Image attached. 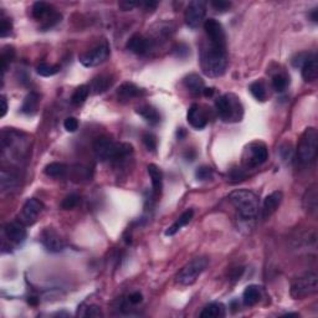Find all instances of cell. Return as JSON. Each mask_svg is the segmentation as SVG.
I'll return each mask as SVG.
<instances>
[{
	"instance_id": "6da1fadb",
	"label": "cell",
	"mask_w": 318,
	"mask_h": 318,
	"mask_svg": "<svg viewBox=\"0 0 318 318\" xmlns=\"http://www.w3.org/2000/svg\"><path fill=\"white\" fill-rule=\"evenodd\" d=\"M200 65L207 76L219 77L225 74L229 65L226 47L215 46L210 42L205 45L200 53Z\"/></svg>"
},
{
	"instance_id": "7a4b0ae2",
	"label": "cell",
	"mask_w": 318,
	"mask_h": 318,
	"mask_svg": "<svg viewBox=\"0 0 318 318\" xmlns=\"http://www.w3.org/2000/svg\"><path fill=\"white\" fill-rule=\"evenodd\" d=\"M95 156L100 162H119L133 153V147L128 143H114L106 136L97 137L92 144Z\"/></svg>"
},
{
	"instance_id": "3957f363",
	"label": "cell",
	"mask_w": 318,
	"mask_h": 318,
	"mask_svg": "<svg viewBox=\"0 0 318 318\" xmlns=\"http://www.w3.org/2000/svg\"><path fill=\"white\" fill-rule=\"evenodd\" d=\"M229 200L239 215L244 219H252L258 215L260 202L253 192L248 189H237L229 194Z\"/></svg>"
},
{
	"instance_id": "277c9868",
	"label": "cell",
	"mask_w": 318,
	"mask_h": 318,
	"mask_svg": "<svg viewBox=\"0 0 318 318\" xmlns=\"http://www.w3.org/2000/svg\"><path fill=\"white\" fill-rule=\"evenodd\" d=\"M215 109L218 112V116L224 122H237L242 118V106L239 98L232 93L223 95L216 98Z\"/></svg>"
},
{
	"instance_id": "5b68a950",
	"label": "cell",
	"mask_w": 318,
	"mask_h": 318,
	"mask_svg": "<svg viewBox=\"0 0 318 318\" xmlns=\"http://www.w3.org/2000/svg\"><path fill=\"white\" fill-rule=\"evenodd\" d=\"M318 132L314 127H308L302 133L297 147V159L301 164H309L317 157Z\"/></svg>"
},
{
	"instance_id": "8992f818",
	"label": "cell",
	"mask_w": 318,
	"mask_h": 318,
	"mask_svg": "<svg viewBox=\"0 0 318 318\" xmlns=\"http://www.w3.org/2000/svg\"><path fill=\"white\" fill-rule=\"evenodd\" d=\"M318 291V276L316 272H306L296 277L291 283V296L295 300H302L314 295Z\"/></svg>"
},
{
	"instance_id": "52a82bcc",
	"label": "cell",
	"mask_w": 318,
	"mask_h": 318,
	"mask_svg": "<svg viewBox=\"0 0 318 318\" xmlns=\"http://www.w3.org/2000/svg\"><path fill=\"white\" fill-rule=\"evenodd\" d=\"M269 158V149L264 142H252L246 147L242 154V164L247 169L263 165Z\"/></svg>"
},
{
	"instance_id": "ba28073f",
	"label": "cell",
	"mask_w": 318,
	"mask_h": 318,
	"mask_svg": "<svg viewBox=\"0 0 318 318\" xmlns=\"http://www.w3.org/2000/svg\"><path fill=\"white\" fill-rule=\"evenodd\" d=\"M208 266V259L199 256L186 264L177 275V282L183 286L193 285Z\"/></svg>"
},
{
	"instance_id": "9c48e42d",
	"label": "cell",
	"mask_w": 318,
	"mask_h": 318,
	"mask_svg": "<svg viewBox=\"0 0 318 318\" xmlns=\"http://www.w3.org/2000/svg\"><path fill=\"white\" fill-rule=\"evenodd\" d=\"M109 56V45L107 41H101L100 44L95 45L89 51L80 55V62L85 68H96L101 65L108 58Z\"/></svg>"
},
{
	"instance_id": "30bf717a",
	"label": "cell",
	"mask_w": 318,
	"mask_h": 318,
	"mask_svg": "<svg viewBox=\"0 0 318 318\" xmlns=\"http://www.w3.org/2000/svg\"><path fill=\"white\" fill-rule=\"evenodd\" d=\"M207 15V3L203 0H193L188 4L184 14V20L188 28L198 29Z\"/></svg>"
},
{
	"instance_id": "8fae6325",
	"label": "cell",
	"mask_w": 318,
	"mask_h": 318,
	"mask_svg": "<svg viewBox=\"0 0 318 318\" xmlns=\"http://www.w3.org/2000/svg\"><path fill=\"white\" fill-rule=\"evenodd\" d=\"M42 210H44V204L39 199L30 198V199L26 200L23 209L19 214V221H21L25 226L33 225L37 220L40 214L42 213Z\"/></svg>"
},
{
	"instance_id": "7c38bea8",
	"label": "cell",
	"mask_w": 318,
	"mask_h": 318,
	"mask_svg": "<svg viewBox=\"0 0 318 318\" xmlns=\"http://www.w3.org/2000/svg\"><path fill=\"white\" fill-rule=\"evenodd\" d=\"M204 30L208 41L215 46L226 47V36L223 25L215 19H208L204 21Z\"/></svg>"
},
{
	"instance_id": "4fadbf2b",
	"label": "cell",
	"mask_w": 318,
	"mask_h": 318,
	"mask_svg": "<svg viewBox=\"0 0 318 318\" xmlns=\"http://www.w3.org/2000/svg\"><path fill=\"white\" fill-rule=\"evenodd\" d=\"M40 241L44 245L50 252H61L65 248V242L61 239L60 235L51 228H46L42 230L41 235H40Z\"/></svg>"
},
{
	"instance_id": "5bb4252c",
	"label": "cell",
	"mask_w": 318,
	"mask_h": 318,
	"mask_svg": "<svg viewBox=\"0 0 318 318\" xmlns=\"http://www.w3.org/2000/svg\"><path fill=\"white\" fill-rule=\"evenodd\" d=\"M4 235L10 242L19 245L25 241L28 232H26L25 225L21 221H10L4 226Z\"/></svg>"
},
{
	"instance_id": "9a60e30c",
	"label": "cell",
	"mask_w": 318,
	"mask_h": 318,
	"mask_svg": "<svg viewBox=\"0 0 318 318\" xmlns=\"http://www.w3.org/2000/svg\"><path fill=\"white\" fill-rule=\"evenodd\" d=\"M152 41L142 34H135L127 41V49L136 55H144L151 50Z\"/></svg>"
},
{
	"instance_id": "2e32d148",
	"label": "cell",
	"mask_w": 318,
	"mask_h": 318,
	"mask_svg": "<svg viewBox=\"0 0 318 318\" xmlns=\"http://www.w3.org/2000/svg\"><path fill=\"white\" fill-rule=\"evenodd\" d=\"M186 119H188L189 124L195 130H203L208 124L207 114L204 113V111L197 103H193L189 107L188 113H186Z\"/></svg>"
},
{
	"instance_id": "e0dca14e",
	"label": "cell",
	"mask_w": 318,
	"mask_h": 318,
	"mask_svg": "<svg viewBox=\"0 0 318 318\" xmlns=\"http://www.w3.org/2000/svg\"><path fill=\"white\" fill-rule=\"evenodd\" d=\"M283 199V194L282 192L276 190L274 193H271L270 195H267L264 200L263 204V209H261V215H263V219H269L270 216L272 215L277 209H279L280 204L282 203Z\"/></svg>"
},
{
	"instance_id": "ac0fdd59",
	"label": "cell",
	"mask_w": 318,
	"mask_h": 318,
	"mask_svg": "<svg viewBox=\"0 0 318 318\" xmlns=\"http://www.w3.org/2000/svg\"><path fill=\"white\" fill-rule=\"evenodd\" d=\"M112 85H113V76L109 74H101L93 77L90 85V90L96 95H98V93L106 92Z\"/></svg>"
},
{
	"instance_id": "d6986e66",
	"label": "cell",
	"mask_w": 318,
	"mask_h": 318,
	"mask_svg": "<svg viewBox=\"0 0 318 318\" xmlns=\"http://www.w3.org/2000/svg\"><path fill=\"white\" fill-rule=\"evenodd\" d=\"M302 79L306 82H312L314 80H317L318 77V63H317V57L314 53H312L309 56L308 60L303 63L302 66Z\"/></svg>"
},
{
	"instance_id": "ffe728a7",
	"label": "cell",
	"mask_w": 318,
	"mask_h": 318,
	"mask_svg": "<svg viewBox=\"0 0 318 318\" xmlns=\"http://www.w3.org/2000/svg\"><path fill=\"white\" fill-rule=\"evenodd\" d=\"M53 13H56L53 10V8L50 4L45 2H36L34 3L33 8H31V15L35 20H41V21H46Z\"/></svg>"
},
{
	"instance_id": "44dd1931",
	"label": "cell",
	"mask_w": 318,
	"mask_h": 318,
	"mask_svg": "<svg viewBox=\"0 0 318 318\" xmlns=\"http://www.w3.org/2000/svg\"><path fill=\"white\" fill-rule=\"evenodd\" d=\"M138 114L147 122V123L152 124V125H156L158 124L160 122V114L159 112L154 108L153 106L151 105H142L140 107H137L136 109Z\"/></svg>"
},
{
	"instance_id": "7402d4cb",
	"label": "cell",
	"mask_w": 318,
	"mask_h": 318,
	"mask_svg": "<svg viewBox=\"0 0 318 318\" xmlns=\"http://www.w3.org/2000/svg\"><path fill=\"white\" fill-rule=\"evenodd\" d=\"M193 216H194V210L193 209L185 210V212L181 214V215L179 216L177 220H175V223L173 224V225H170L169 228L165 230V235H167V236H173V235L177 234V232L181 228H183V226L188 225V224L190 223L192 219H193Z\"/></svg>"
},
{
	"instance_id": "603a6c76",
	"label": "cell",
	"mask_w": 318,
	"mask_h": 318,
	"mask_svg": "<svg viewBox=\"0 0 318 318\" xmlns=\"http://www.w3.org/2000/svg\"><path fill=\"white\" fill-rule=\"evenodd\" d=\"M184 86L189 90V92L193 93V95L198 96L200 93H203V91L205 89L204 80L197 74H190L184 79Z\"/></svg>"
},
{
	"instance_id": "cb8c5ba5",
	"label": "cell",
	"mask_w": 318,
	"mask_h": 318,
	"mask_svg": "<svg viewBox=\"0 0 318 318\" xmlns=\"http://www.w3.org/2000/svg\"><path fill=\"white\" fill-rule=\"evenodd\" d=\"M142 95V90L138 86H136L132 82H124L117 90V96H118L121 100L127 101L132 100V98L140 97Z\"/></svg>"
},
{
	"instance_id": "d4e9b609",
	"label": "cell",
	"mask_w": 318,
	"mask_h": 318,
	"mask_svg": "<svg viewBox=\"0 0 318 318\" xmlns=\"http://www.w3.org/2000/svg\"><path fill=\"white\" fill-rule=\"evenodd\" d=\"M261 300V288L258 285H250L242 293V302L245 306L252 307Z\"/></svg>"
},
{
	"instance_id": "484cf974",
	"label": "cell",
	"mask_w": 318,
	"mask_h": 318,
	"mask_svg": "<svg viewBox=\"0 0 318 318\" xmlns=\"http://www.w3.org/2000/svg\"><path fill=\"white\" fill-rule=\"evenodd\" d=\"M225 316V306L220 302H213L205 306L200 312L202 318H219Z\"/></svg>"
},
{
	"instance_id": "4316f807",
	"label": "cell",
	"mask_w": 318,
	"mask_h": 318,
	"mask_svg": "<svg viewBox=\"0 0 318 318\" xmlns=\"http://www.w3.org/2000/svg\"><path fill=\"white\" fill-rule=\"evenodd\" d=\"M318 195H317V186L312 185L308 188L304 193L303 197V205L304 209L309 214H316L317 212V204H318Z\"/></svg>"
},
{
	"instance_id": "83f0119b",
	"label": "cell",
	"mask_w": 318,
	"mask_h": 318,
	"mask_svg": "<svg viewBox=\"0 0 318 318\" xmlns=\"http://www.w3.org/2000/svg\"><path fill=\"white\" fill-rule=\"evenodd\" d=\"M147 170H148V174H149V177H151L154 193L156 194L160 193V190H162V186H163L162 170H160V168L157 167L156 164H149L148 167H147Z\"/></svg>"
},
{
	"instance_id": "f1b7e54d",
	"label": "cell",
	"mask_w": 318,
	"mask_h": 318,
	"mask_svg": "<svg viewBox=\"0 0 318 318\" xmlns=\"http://www.w3.org/2000/svg\"><path fill=\"white\" fill-rule=\"evenodd\" d=\"M39 102H40L39 93L30 92L25 98H24L23 106H21V112L25 114H34L37 111Z\"/></svg>"
},
{
	"instance_id": "f546056e",
	"label": "cell",
	"mask_w": 318,
	"mask_h": 318,
	"mask_svg": "<svg viewBox=\"0 0 318 318\" xmlns=\"http://www.w3.org/2000/svg\"><path fill=\"white\" fill-rule=\"evenodd\" d=\"M0 184H2L3 192H10L13 189L18 188L19 181L17 175L13 174L12 172L2 169V173H0Z\"/></svg>"
},
{
	"instance_id": "4dcf8cb0",
	"label": "cell",
	"mask_w": 318,
	"mask_h": 318,
	"mask_svg": "<svg viewBox=\"0 0 318 318\" xmlns=\"http://www.w3.org/2000/svg\"><path fill=\"white\" fill-rule=\"evenodd\" d=\"M68 172V167H66L63 163H58V162H52L50 164H47L45 167L44 173L47 175V177H52V178H61L66 174Z\"/></svg>"
},
{
	"instance_id": "1f68e13d",
	"label": "cell",
	"mask_w": 318,
	"mask_h": 318,
	"mask_svg": "<svg viewBox=\"0 0 318 318\" xmlns=\"http://www.w3.org/2000/svg\"><path fill=\"white\" fill-rule=\"evenodd\" d=\"M89 95H90V86H87V85H81V86L77 87V89L75 90V92L72 93L71 103L76 106L81 105V103H84L85 101L87 100Z\"/></svg>"
},
{
	"instance_id": "d6a6232c",
	"label": "cell",
	"mask_w": 318,
	"mask_h": 318,
	"mask_svg": "<svg viewBox=\"0 0 318 318\" xmlns=\"http://www.w3.org/2000/svg\"><path fill=\"white\" fill-rule=\"evenodd\" d=\"M251 95L256 98L258 101H265L267 97V91L265 85L263 81H255L250 85L248 87Z\"/></svg>"
},
{
	"instance_id": "836d02e7",
	"label": "cell",
	"mask_w": 318,
	"mask_h": 318,
	"mask_svg": "<svg viewBox=\"0 0 318 318\" xmlns=\"http://www.w3.org/2000/svg\"><path fill=\"white\" fill-rule=\"evenodd\" d=\"M288 84H290V80L285 74H277L272 77V87L276 92H283L287 89Z\"/></svg>"
},
{
	"instance_id": "e575fe53",
	"label": "cell",
	"mask_w": 318,
	"mask_h": 318,
	"mask_svg": "<svg viewBox=\"0 0 318 318\" xmlns=\"http://www.w3.org/2000/svg\"><path fill=\"white\" fill-rule=\"evenodd\" d=\"M14 56H15L14 47H12V46L4 47V50H3V51H2V57H0V60H2L3 76H4L5 72H7L8 65H9V63L12 62L13 58H14Z\"/></svg>"
},
{
	"instance_id": "d590c367",
	"label": "cell",
	"mask_w": 318,
	"mask_h": 318,
	"mask_svg": "<svg viewBox=\"0 0 318 318\" xmlns=\"http://www.w3.org/2000/svg\"><path fill=\"white\" fill-rule=\"evenodd\" d=\"M58 71H60V66L50 65V63H46V62H41L36 68L37 75H40V76H42V77L53 76V75L57 74Z\"/></svg>"
},
{
	"instance_id": "8d00e7d4",
	"label": "cell",
	"mask_w": 318,
	"mask_h": 318,
	"mask_svg": "<svg viewBox=\"0 0 318 318\" xmlns=\"http://www.w3.org/2000/svg\"><path fill=\"white\" fill-rule=\"evenodd\" d=\"M195 177H197V179H199V180H209V179L214 177L213 168H210L209 165H202L195 172Z\"/></svg>"
},
{
	"instance_id": "74e56055",
	"label": "cell",
	"mask_w": 318,
	"mask_h": 318,
	"mask_svg": "<svg viewBox=\"0 0 318 318\" xmlns=\"http://www.w3.org/2000/svg\"><path fill=\"white\" fill-rule=\"evenodd\" d=\"M79 203H80L79 195L70 194L62 200V203H61V208H62L63 210H71V209H74V208H76Z\"/></svg>"
},
{
	"instance_id": "f35d334b",
	"label": "cell",
	"mask_w": 318,
	"mask_h": 318,
	"mask_svg": "<svg viewBox=\"0 0 318 318\" xmlns=\"http://www.w3.org/2000/svg\"><path fill=\"white\" fill-rule=\"evenodd\" d=\"M142 140H143L144 146H146V148L148 149L149 152L156 151L157 143H158V142H157V137L153 135V133H144Z\"/></svg>"
},
{
	"instance_id": "ab89813d",
	"label": "cell",
	"mask_w": 318,
	"mask_h": 318,
	"mask_svg": "<svg viewBox=\"0 0 318 318\" xmlns=\"http://www.w3.org/2000/svg\"><path fill=\"white\" fill-rule=\"evenodd\" d=\"M311 55H312V53H308V52L296 53V55L292 57V60H291V62H292V66H293V68H296V69L302 68V66H303V63L306 62L307 60H308L309 56H311Z\"/></svg>"
},
{
	"instance_id": "60d3db41",
	"label": "cell",
	"mask_w": 318,
	"mask_h": 318,
	"mask_svg": "<svg viewBox=\"0 0 318 318\" xmlns=\"http://www.w3.org/2000/svg\"><path fill=\"white\" fill-rule=\"evenodd\" d=\"M12 29H13V25H12L10 19L2 18V21H0V36L7 37L8 35H10Z\"/></svg>"
},
{
	"instance_id": "b9f144b4",
	"label": "cell",
	"mask_w": 318,
	"mask_h": 318,
	"mask_svg": "<svg viewBox=\"0 0 318 318\" xmlns=\"http://www.w3.org/2000/svg\"><path fill=\"white\" fill-rule=\"evenodd\" d=\"M210 5L216 10V12H228V10L231 8V3L229 2H224V0H215V2L210 3Z\"/></svg>"
},
{
	"instance_id": "7bdbcfd3",
	"label": "cell",
	"mask_w": 318,
	"mask_h": 318,
	"mask_svg": "<svg viewBox=\"0 0 318 318\" xmlns=\"http://www.w3.org/2000/svg\"><path fill=\"white\" fill-rule=\"evenodd\" d=\"M63 127H65L68 132H76L79 130V121L75 117H68L65 122H63Z\"/></svg>"
},
{
	"instance_id": "ee69618b",
	"label": "cell",
	"mask_w": 318,
	"mask_h": 318,
	"mask_svg": "<svg viewBox=\"0 0 318 318\" xmlns=\"http://www.w3.org/2000/svg\"><path fill=\"white\" fill-rule=\"evenodd\" d=\"M85 317H102L103 313L101 311V308L96 304H92V306H89L86 308V312L84 313Z\"/></svg>"
},
{
	"instance_id": "f6af8a7d",
	"label": "cell",
	"mask_w": 318,
	"mask_h": 318,
	"mask_svg": "<svg viewBox=\"0 0 318 318\" xmlns=\"http://www.w3.org/2000/svg\"><path fill=\"white\" fill-rule=\"evenodd\" d=\"M173 53H174L177 57H185V56H188L189 53V47L186 46L185 44H178L177 46L173 49Z\"/></svg>"
},
{
	"instance_id": "bcb514c9",
	"label": "cell",
	"mask_w": 318,
	"mask_h": 318,
	"mask_svg": "<svg viewBox=\"0 0 318 318\" xmlns=\"http://www.w3.org/2000/svg\"><path fill=\"white\" fill-rule=\"evenodd\" d=\"M128 301H130L131 304H138L143 301V295L141 292H133L128 297Z\"/></svg>"
},
{
	"instance_id": "7dc6e473",
	"label": "cell",
	"mask_w": 318,
	"mask_h": 318,
	"mask_svg": "<svg viewBox=\"0 0 318 318\" xmlns=\"http://www.w3.org/2000/svg\"><path fill=\"white\" fill-rule=\"evenodd\" d=\"M118 5L122 10L127 12V10H132L133 8L137 7V5H140V4H138V3H133V2H121Z\"/></svg>"
},
{
	"instance_id": "c3c4849f",
	"label": "cell",
	"mask_w": 318,
	"mask_h": 318,
	"mask_svg": "<svg viewBox=\"0 0 318 318\" xmlns=\"http://www.w3.org/2000/svg\"><path fill=\"white\" fill-rule=\"evenodd\" d=\"M242 272H244V269H242V267H236V269H234L231 271L230 277H231V280H234V281H237V280H240V277H241Z\"/></svg>"
},
{
	"instance_id": "681fc988",
	"label": "cell",
	"mask_w": 318,
	"mask_h": 318,
	"mask_svg": "<svg viewBox=\"0 0 318 318\" xmlns=\"http://www.w3.org/2000/svg\"><path fill=\"white\" fill-rule=\"evenodd\" d=\"M245 173L242 169H232L231 174H230V178L235 179V180H240V179L245 178Z\"/></svg>"
},
{
	"instance_id": "f907efd6",
	"label": "cell",
	"mask_w": 318,
	"mask_h": 318,
	"mask_svg": "<svg viewBox=\"0 0 318 318\" xmlns=\"http://www.w3.org/2000/svg\"><path fill=\"white\" fill-rule=\"evenodd\" d=\"M143 8L146 10H154L157 8V5H158V3L157 2H146V3H143Z\"/></svg>"
},
{
	"instance_id": "816d5d0a",
	"label": "cell",
	"mask_w": 318,
	"mask_h": 318,
	"mask_svg": "<svg viewBox=\"0 0 318 318\" xmlns=\"http://www.w3.org/2000/svg\"><path fill=\"white\" fill-rule=\"evenodd\" d=\"M8 112V101L5 96H2V117H4Z\"/></svg>"
},
{
	"instance_id": "f5cc1de1",
	"label": "cell",
	"mask_w": 318,
	"mask_h": 318,
	"mask_svg": "<svg viewBox=\"0 0 318 318\" xmlns=\"http://www.w3.org/2000/svg\"><path fill=\"white\" fill-rule=\"evenodd\" d=\"M214 90L213 87H205L204 91H203V95L205 96V97H212V96L214 95Z\"/></svg>"
},
{
	"instance_id": "db71d44e",
	"label": "cell",
	"mask_w": 318,
	"mask_h": 318,
	"mask_svg": "<svg viewBox=\"0 0 318 318\" xmlns=\"http://www.w3.org/2000/svg\"><path fill=\"white\" fill-rule=\"evenodd\" d=\"M309 17H311L312 21H313V23H317V20H318V10L317 9L312 10V12L309 13Z\"/></svg>"
},
{
	"instance_id": "11a10c76",
	"label": "cell",
	"mask_w": 318,
	"mask_h": 318,
	"mask_svg": "<svg viewBox=\"0 0 318 318\" xmlns=\"http://www.w3.org/2000/svg\"><path fill=\"white\" fill-rule=\"evenodd\" d=\"M28 302L31 304V306H36V304L39 303V298L34 297V296H31V297L28 298Z\"/></svg>"
},
{
	"instance_id": "9f6ffc18",
	"label": "cell",
	"mask_w": 318,
	"mask_h": 318,
	"mask_svg": "<svg viewBox=\"0 0 318 318\" xmlns=\"http://www.w3.org/2000/svg\"><path fill=\"white\" fill-rule=\"evenodd\" d=\"M177 135H178V138H179V140H180V138H181V137H183V136H184V135H185V131H184V130H183V128H180V130H179V131H178V133H177Z\"/></svg>"
}]
</instances>
